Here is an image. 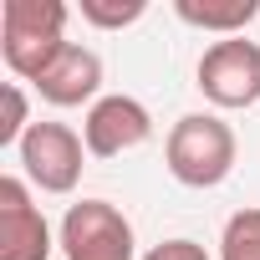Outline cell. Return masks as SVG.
Here are the masks:
<instances>
[{"mask_svg": "<svg viewBox=\"0 0 260 260\" xmlns=\"http://www.w3.org/2000/svg\"><path fill=\"white\" fill-rule=\"evenodd\" d=\"M235 158L240 138L219 112H184L164 138V164L184 189H219L235 174Z\"/></svg>", "mask_w": 260, "mask_h": 260, "instance_id": "obj_1", "label": "cell"}, {"mask_svg": "<svg viewBox=\"0 0 260 260\" xmlns=\"http://www.w3.org/2000/svg\"><path fill=\"white\" fill-rule=\"evenodd\" d=\"M67 16L61 0H6L0 6V61L16 82H36L67 51Z\"/></svg>", "mask_w": 260, "mask_h": 260, "instance_id": "obj_2", "label": "cell"}, {"mask_svg": "<svg viewBox=\"0 0 260 260\" xmlns=\"http://www.w3.org/2000/svg\"><path fill=\"white\" fill-rule=\"evenodd\" d=\"M56 245L67 260H138L133 219H127L112 199H77L61 214Z\"/></svg>", "mask_w": 260, "mask_h": 260, "instance_id": "obj_3", "label": "cell"}, {"mask_svg": "<svg viewBox=\"0 0 260 260\" xmlns=\"http://www.w3.org/2000/svg\"><path fill=\"white\" fill-rule=\"evenodd\" d=\"M194 87L204 92V102H214L219 112H240L260 102V41L250 36H224L214 46H204L199 67H194Z\"/></svg>", "mask_w": 260, "mask_h": 260, "instance_id": "obj_4", "label": "cell"}, {"mask_svg": "<svg viewBox=\"0 0 260 260\" xmlns=\"http://www.w3.org/2000/svg\"><path fill=\"white\" fill-rule=\"evenodd\" d=\"M21 174L31 189L41 194H72L82 184V158H87V143L82 133H72L67 122H36L31 133L21 138Z\"/></svg>", "mask_w": 260, "mask_h": 260, "instance_id": "obj_5", "label": "cell"}, {"mask_svg": "<svg viewBox=\"0 0 260 260\" xmlns=\"http://www.w3.org/2000/svg\"><path fill=\"white\" fill-rule=\"evenodd\" d=\"M148 138H153V112L127 92L97 97L82 117V143H87L92 158H122V153L143 148Z\"/></svg>", "mask_w": 260, "mask_h": 260, "instance_id": "obj_6", "label": "cell"}, {"mask_svg": "<svg viewBox=\"0 0 260 260\" xmlns=\"http://www.w3.org/2000/svg\"><path fill=\"white\" fill-rule=\"evenodd\" d=\"M51 250L61 245L51 240V224L31 199V184L21 174H6L0 179V260H51Z\"/></svg>", "mask_w": 260, "mask_h": 260, "instance_id": "obj_7", "label": "cell"}, {"mask_svg": "<svg viewBox=\"0 0 260 260\" xmlns=\"http://www.w3.org/2000/svg\"><path fill=\"white\" fill-rule=\"evenodd\" d=\"M31 87H36V97L51 102V107H82V102H97V92H102V56H97L92 46L67 41V51H61Z\"/></svg>", "mask_w": 260, "mask_h": 260, "instance_id": "obj_8", "label": "cell"}, {"mask_svg": "<svg viewBox=\"0 0 260 260\" xmlns=\"http://www.w3.org/2000/svg\"><path fill=\"white\" fill-rule=\"evenodd\" d=\"M174 16L209 36H245V26L260 16V0H174Z\"/></svg>", "mask_w": 260, "mask_h": 260, "instance_id": "obj_9", "label": "cell"}, {"mask_svg": "<svg viewBox=\"0 0 260 260\" xmlns=\"http://www.w3.org/2000/svg\"><path fill=\"white\" fill-rule=\"evenodd\" d=\"M219 260H260V209H235L219 235Z\"/></svg>", "mask_w": 260, "mask_h": 260, "instance_id": "obj_10", "label": "cell"}, {"mask_svg": "<svg viewBox=\"0 0 260 260\" xmlns=\"http://www.w3.org/2000/svg\"><path fill=\"white\" fill-rule=\"evenodd\" d=\"M77 11L97 31H122V26H133V21L148 16V0H77Z\"/></svg>", "mask_w": 260, "mask_h": 260, "instance_id": "obj_11", "label": "cell"}, {"mask_svg": "<svg viewBox=\"0 0 260 260\" xmlns=\"http://www.w3.org/2000/svg\"><path fill=\"white\" fill-rule=\"evenodd\" d=\"M31 107H26V92L21 82H6V122H0V148H21V138L31 133Z\"/></svg>", "mask_w": 260, "mask_h": 260, "instance_id": "obj_12", "label": "cell"}, {"mask_svg": "<svg viewBox=\"0 0 260 260\" xmlns=\"http://www.w3.org/2000/svg\"><path fill=\"white\" fill-rule=\"evenodd\" d=\"M138 260H209L204 255V245L199 240H184V235H174V240H158L148 255H138Z\"/></svg>", "mask_w": 260, "mask_h": 260, "instance_id": "obj_13", "label": "cell"}]
</instances>
